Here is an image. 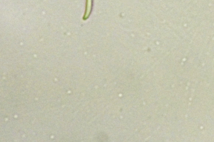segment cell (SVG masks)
Listing matches in <instances>:
<instances>
[{
	"instance_id": "cell-1",
	"label": "cell",
	"mask_w": 214,
	"mask_h": 142,
	"mask_svg": "<svg viewBox=\"0 0 214 142\" xmlns=\"http://www.w3.org/2000/svg\"><path fill=\"white\" fill-rule=\"evenodd\" d=\"M91 7H92V0H88V2H87L86 11L85 14L84 18H88L90 13H91Z\"/></svg>"
}]
</instances>
